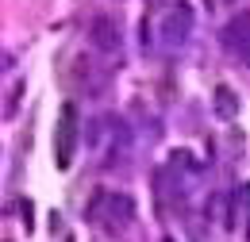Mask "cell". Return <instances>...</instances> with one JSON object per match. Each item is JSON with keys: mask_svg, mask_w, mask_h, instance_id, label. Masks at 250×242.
Instances as JSON below:
<instances>
[{"mask_svg": "<svg viewBox=\"0 0 250 242\" xmlns=\"http://www.w3.org/2000/svg\"><path fill=\"white\" fill-rule=\"evenodd\" d=\"M188 31H192V12H188L185 4L169 8L166 20H162V39H166V46H185Z\"/></svg>", "mask_w": 250, "mask_h": 242, "instance_id": "cell-4", "label": "cell"}, {"mask_svg": "<svg viewBox=\"0 0 250 242\" xmlns=\"http://www.w3.org/2000/svg\"><path fill=\"white\" fill-rule=\"evenodd\" d=\"M216 112L223 116V120H235V116H239V96L227 89V85L216 89Z\"/></svg>", "mask_w": 250, "mask_h": 242, "instance_id": "cell-6", "label": "cell"}, {"mask_svg": "<svg viewBox=\"0 0 250 242\" xmlns=\"http://www.w3.org/2000/svg\"><path fill=\"white\" fill-rule=\"evenodd\" d=\"M247 242H250V219H247Z\"/></svg>", "mask_w": 250, "mask_h": 242, "instance_id": "cell-8", "label": "cell"}, {"mask_svg": "<svg viewBox=\"0 0 250 242\" xmlns=\"http://www.w3.org/2000/svg\"><path fill=\"white\" fill-rule=\"evenodd\" d=\"M77 108L73 104H62L58 112V123H54V165L58 169H69L73 165V154H77Z\"/></svg>", "mask_w": 250, "mask_h": 242, "instance_id": "cell-2", "label": "cell"}, {"mask_svg": "<svg viewBox=\"0 0 250 242\" xmlns=\"http://www.w3.org/2000/svg\"><path fill=\"white\" fill-rule=\"evenodd\" d=\"M89 219L100 223L104 231L120 235V231L131 227V219H135V200L124 196V192H96L93 204H89Z\"/></svg>", "mask_w": 250, "mask_h": 242, "instance_id": "cell-1", "label": "cell"}, {"mask_svg": "<svg viewBox=\"0 0 250 242\" xmlns=\"http://www.w3.org/2000/svg\"><path fill=\"white\" fill-rule=\"evenodd\" d=\"M219 39H223L227 54L239 58L250 69V8H247V12H239V16H231V20L223 23V31H219Z\"/></svg>", "mask_w": 250, "mask_h": 242, "instance_id": "cell-3", "label": "cell"}, {"mask_svg": "<svg viewBox=\"0 0 250 242\" xmlns=\"http://www.w3.org/2000/svg\"><path fill=\"white\" fill-rule=\"evenodd\" d=\"M4 69H8V54H0V73H4Z\"/></svg>", "mask_w": 250, "mask_h": 242, "instance_id": "cell-7", "label": "cell"}, {"mask_svg": "<svg viewBox=\"0 0 250 242\" xmlns=\"http://www.w3.org/2000/svg\"><path fill=\"white\" fill-rule=\"evenodd\" d=\"M89 39H93L96 50H104V54H116V50H120V42H124V39H120V23H116L112 16H96Z\"/></svg>", "mask_w": 250, "mask_h": 242, "instance_id": "cell-5", "label": "cell"}]
</instances>
